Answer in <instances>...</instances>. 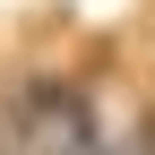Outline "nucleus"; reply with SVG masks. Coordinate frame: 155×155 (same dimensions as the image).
<instances>
[{"label": "nucleus", "instance_id": "f257e3e1", "mask_svg": "<svg viewBox=\"0 0 155 155\" xmlns=\"http://www.w3.org/2000/svg\"><path fill=\"white\" fill-rule=\"evenodd\" d=\"M9 129L26 138V155H104L95 104L69 78H17L9 86Z\"/></svg>", "mask_w": 155, "mask_h": 155}]
</instances>
